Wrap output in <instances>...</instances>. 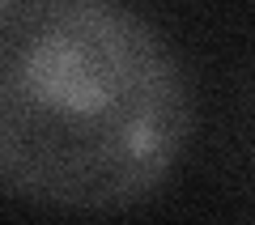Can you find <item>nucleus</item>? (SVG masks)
Returning a JSON list of instances; mask_svg holds the SVG:
<instances>
[{
	"label": "nucleus",
	"mask_w": 255,
	"mask_h": 225,
	"mask_svg": "<svg viewBox=\"0 0 255 225\" xmlns=\"http://www.w3.org/2000/svg\"><path fill=\"white\" fill-rule=\"evenodd\" d=\"M187 136V72L128 0H0V179L17 200L132 208Z\"/></svg>",
	"instance_id": "1"
}]
</instances>
